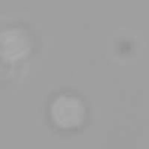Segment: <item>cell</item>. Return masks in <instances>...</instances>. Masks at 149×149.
Returning a JSON list of instances; mask_svg holds the SVG:
<instances>
[{"label": "cell", "mask_w": 149, "mask_h": 149, "mask_svg": "<svg viewBox=\"0 0 149 149\" xmlns=\"http://www.w3.org/2000/svg\"><path fill=\"white\" fill-rule=\"evenodd\" d=\"M52 116L57 125L63 128H71L80 125L84 109L81 105L72 98H62L52 107Z\"/></svg>", "instance_id": "obj_1"}]
</instances>
